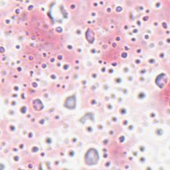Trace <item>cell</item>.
Instances as JSON below:
<instances>
[{
	"instance_id": "obj_1",
	"label": "cell",
	"mask_w": 170,
	"mask_h": 170,
	"mask_svg": "<svg viewBox=\"0 0 170 170\" xmlns=\"http://www.w3.org/2000/svg\"><path fill=\"white\" fill-rule=\"evenodd\" d=\"M99 160L98 153L95 149H90L85 154L84 162L88 166H94L96 165Z\"/></svg>"
},
{
	"instance_id": "obj_4",
	"label": "cell",
	"mask_w": 170,
	"mask_h": 170,
	"mask_svg": "<svg viewBox=\"0 0 170 170\" xmlns=\"http://www.w3.org/2000/svg\"><path fill=\"white\" fill-rule=\"evenodd\" d=\"M86 38L89 43H93L94 41V33L91 29H88L86 32Z\"/></svg>"
},
{
	"instance_id": "obj_3",
	"label": "cell",
	"mask_w": 170,
	"mask_h": 170,
	"mask_svg": "<svg viewBox=\"0 0 170 170\" xmlns=\"http://www.w3.org/2000/svg\"><path fill=\"white\" fill-rule=\"evenodd\" d=\"M168 81V78L165 74H161L160 75H159L156 80V83L157 84L158 86L160 88H163L165 85L166 84Z\"/></svg>"
},
{
	"instance_id": "obj_5",
	"label": "cell",
	"mask_w": 170,
	"mask_h": 170,
	"mask_svg": "<svg viewBox=\"0 0 170 170\" xmlns=\"http://www.w3.org/2000/svg\"><path fill=\"white\" fill-rule=\"evenodd\" d=\"M33 107L37 111H39L43 109V106L41 101L40 100H35L33 101Z\"/></svg>"
},
{
	"instance_id": "obj_2",
	"label": "cell",
	"mask_w": 170,
	"mask_h": 170,
	"mask_svg": "<svg viewBox=\"0 0 170 170\" xmlns=\"http://www.w3.org/2000/svg\"><path fill=\"white\" fill-rule=\"evenodd\" d=\"M76 97L73 95L72 97H68L64 103V106L68 109H74L76 107Z\"/></svg>"
}]
</instances>
